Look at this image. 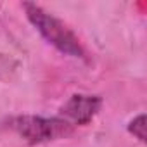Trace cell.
Masks as SVG:
<instances>
[{
  "label": "cell",
  "instance_id": "cell-1",
  "mask_svg": "<svg viewBox=\"0 0 147 147\" xmlns=\"http://www.w3.org/2000/svg\"><path fill=\"white\" fill-rule=\"evenodd\" d=\"M23 9L26 11V16L30 23L36 28V31L59 52L69 55V57H78L87 59V52L80 42V38L73 33L61 19L49 14L45 9H42L36 4L24 2Z\"/></svg>",
  "mask_w": 147,
  "mask_h": 147
},
{
  "label": "cell",
  "instance_id": "cell-2",
  "mask_svg": "<svg viewBox=\"0 0 147 147\" xmlns=\"http://www.w3.org/2000/svg\"><path fill=\"white\" fill-rule=\"evenodd\" d=\"M11 126L31 145L45 144L55 138H62L73 133V126L61 118L42 116H18L11 121Z\"/></svg>",
  "mask_w": 147,
  "mask_h": 147
},
{
  "label": "cell",
  "instance_id": "cell-3",
  "mask_svg": "<svg viewBox=\"0 0 147 147\" xmlns=\"http://www.w3.org/2000/svg\"><path fill=\"white\" fill-rule=\"evenodd\" d=\"M100 107H102V97L100 95L75 94L59 109L57 118L64 119L73 128L75 126H85L97 116Z\"/></svg>",
  "mask_w": 147,
  "mask_h": 147
},
{
  "label": "cell",
  "instance_id": "cell-4",
  "mask_svg": "<svg viewBox=\"0 0 147 147\" xmlns=\"http://www.w3.org/2000/svg\"><path fill=\"white\" fill-rule=\"evenodd\" d=\"M128 131L137 137L140 142H145V114H138L135 116L130 123H128Z\"/></svg>",
  "mask_w": 147,
  "mask_h": 147
}]
</instances>
